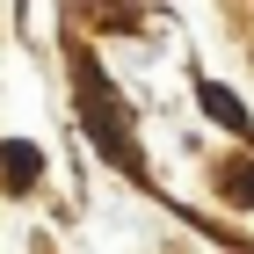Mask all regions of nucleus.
I'll list each match as a JSON object with an SVG mask.
<instances>
[{
    "label": "nucleus",
    "mask_w": 254,
    "mask_h": 254,
    "mask_svg": "<svg viewBox=\"0 0 254 254\" xmlns=\"http://www.w3.org/2000/svg\"><path fill=\"white\" fill-rule=\"evenodd\" d=\"M218 196L225 203H254V153H240V160L218 167Z\"/></svg>",
    "instance_id": "4"
},
{
    "label": "nucleus",
    "mask_w": 254,
    "mask_h": 254,
    "mask_svg": "<svg viewBox=\"0 0 254 254\" xmlns=\"http://www.w3.org/2000/svg\"><path fill=\"white\" fill-rule=\"evenodd\" d=\"M73 87H80V124H87V138H95V153L117 160L131 182H153V167H145V153H138V138H131V109H124V95L102 87V65H95L87 44L73 51Z\"/></svg>",
    "instance_id": "1"
},
{
    "label": "nucleus",
    "mask_w": 254,
    "mask_h": 254,
    "mask_svg": "<svg viewBox=\"0 0 254 254\" xmlns=\"http://www.w3.org/2000/svg\"><path fill=\"white\" fill-rule=\"evenodd\" d=\"M44 182V145H29V138H0V189L7 196H29Z\"/></svg>",
    "instance_id": "2"
},
{
    "label": "nucleus",
    "mask_w": 254,
    "mask_h": 254,
    "mask_svg": "<svg viewBox=\"0 0 254 254\" xmlns=\"http://www.w3.org/2000/svg\"><path fill=\"white\" fill-rule=\"evenodd\" d=\"M196 102H203V117L218 124V131H233V138H254V117H247V102L225 87V80H196Z\"/></svg>",
    "instance_id": "3"
}]
</instances>
